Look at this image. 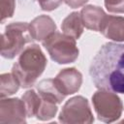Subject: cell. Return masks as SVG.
<instances>
[{
  "label": "cell",
  "instance_id": "6da1fadb",
  "mask_svg": "<svg viewBox=\"0 0 124 124\" xmlns=\"http://www.w3.org/2000/svg\"><path fill=\"white\" fill-rule=\"evenodd\" d=\"M89 75L98 89L124 94V44L103 45L90 64Z\"/></svg>",
  "mask_w": 124,
  "mask_h": 124
},
{
  "label": "cell",
  "instance_id": "7a4b0ae2",
  "mask_svg": "<svg viewBox=\"0 0 124 124\" xmlns=\"http://www.w3.org/2000/svg\"><path fill=\"white\" fill-rule=\"evenodd\" d=\"M47 64L46 55L36 44L27 46L19 54L14 64L12 73L16 76L23 88L33 86L40 76L44 73Z\"/></svg>",
  "mask_w": 124,
  "mask_h": 124
},
{
  "label": "cell",
  "instance_id": "3957f363",
  "mask_svg": "<svg viewBox=\"0 0 124 124\" xmlns=\"http://www.w3.org/2000/svg\"><path fill=\"white\" fill-rule=\"evenodd\" d=\"M27 22H12L5 27L1 35V55L7 59H13L26 47L27 44L32 43Z\"/></svg>",
  "mask_w": 124,
  "mask_h": 124
},
{
  "label": "cell",
  "instance_id": "277c9868",
  "mask_svg": "<svg viewBox=\"0 0 124 124\" xmlns=\"http://www.w3.org/2000/svg\"><path fill=\"white\" fill-rule=\"evenodd\" d=\"M43 46L48 52L50 58L58 64H69L75 62L79 50L76 40L70 36L55 31L42 42Z\"/></svg>",
  "mask_w": 124,
  "mask_h": 124
},
{
  "label": "cell",
  "instance_id": "5b68a950",
  "mask_svg": "<svg viewBox=\"0 0 124 124\" xmlns=\"http://www.w3.org/2000/svg\"><path fill=\"white\" fill-rule=\"evenodd\" d=\"M92 104L100 121L111 123L120 118L123 112L121 99L112 91L99 89L92 96Z\"/></svg>",
  "mask_w": 124,
  "mask_h": 124
},
{
  "label": "cell",
  "instance_id": "8992f818",
  "mask_svg": "<svg viewBox=\"0 0 124 124\" xmlns=\"http://www.w3.org/2000/svg\"><path fill=\"white\" fill-rule=\"evenodd\" d=\"M58 120L64 124H90L94 122V116L88 100L83 96L70 98L63 106Z\"/></svg>",
  "mask_w": 124,
  "mask_h": 124
},
{
  "label": "cell",
  "instance_id": "52a82bcc",
  "mask_svg": "<svg viewBox=\"0 0 124 124\" xmlns=\"http://www.w3.org/2000/svg\"><path fill=\"white\" fill-rule=\"evenodd\" d=\"M27 112L22 99L2 98L0 102V123L20 124L26 123Z\"/></svg>",
  "mask_w": 124,
  "mask_h": 124
},
{
  "label": "cell",
  "instance_id": "ba28073f",
  "mask_svg": "<svg viewBox=\"0 0 124 124\" xmlns=\"http://www.w3.org/2000/svg\"><path fill=\"white\" fill-rule=\"evenodd\" d=\"M55 85L60 92L65 95H72L77 93L82 84V75L76 68L62 69L53 78Z\"/></svg>",
  "mask_w": 124,
  "mask_h": 124
},
{
  "label": "cell",
  "instance_id": "9c48e42d",
  "mask_svg": "<svg viewBox=\"0 0 124 124\" xmlns=\"http://www.w3.org/2000/svg\"><path fill=\"white\" fill-rule=\"evenodd\" d=\"M29 31L35 41L43 42L56 31V24L49 16L41 15L29 23Z\"/></svg>",
  "mask_w": 124,
  "mask_h": 124
},
{
  "label": "cell",
  "instance_id": "30bf717a",
  "mask_svg": "<svg viewBox=\"0 0 124 124\" xmlns=\"http://www.w3.org/2000/svg\"><path fill=\"white\" fill-rule=\"evenodd\" d=\"M99 32L107 39L114 42H124V16L107 15Z\"/></svg>",
  "mask_w": 124,
  "mask_h": 124
},
{
  "label": "cell",
  "instance_id": "8fae6325",
  "mask_svg": "<svg viewBox=\"0 0 124 124\" xmlns=\"http://www.w3.org/2000/svg\"><path fill=\"white\" fill-rule=\"evenodd\" d=\"M79 14L83 25L87 29L93 31H100L103 20L107 16L105 11L101 7L95 5L84 6Z\"/></svg>",
  "mask_w": 124,
  "mask_h": 124
},
{
  "label": "cell",
  "instance_id": "7c38bea8",
  "mask_svg": "<svg viewBox=\"0 0 124 124\" xmlns=\"http://www.w3.org/2000/svg\"><path fill=\"white\" fill-rule=\"evenodd\" d=\"M37 92L39 95L47 101H51L57 105L61 104L62 101L65 99V95H63L60 90L57 88V86L54 83L53 78H47L41 80L36 85Z\"/></svg>",
  "mask_w": 124,
  "mask_h": 124
},
{
  "label": "cell",
  "instance_id": "4fadbf2b",
  "mask_svg": "<svg viewBox=\"0 0 124 124\" xmlns=\"http://www.w3.org/2000/svg\"><path fill=\"white\" fill-rule=\"evenodd\" d=\"M83 23L80 17V14L78 12H73L70 15H68L61 23V29L62 32L74 38L75 40H78L80 38V36L83 33Z\"/></svg>",
  "mask_w": 124,
  "mask_h": 124
},
{
  "label": "cell",
  "instance_id": "5bb4252c",
  "mask_svg": "<svg viewBox=\"0 0 124 124\" xmlns=\"http://www.w3.org/2000/svg\"><path fill=\"white\" fill-rule=\"evenodd\" d=\"M0 97L6 98L18 91L20 83L13 73H6L0 76Z\"/></svg>",
  "mask_w": 124,
  "mask_h": 124
},
{
  "label": "cell",
  "instance_id": "9a60e30c",
  "mask_svg": "<svg viewBox=\"0 0 124 124\" xmlns=\"http://www.w3.org/2000/svg\"><path fill=\"white\" fill-rule=\"evenodd\" d=\"M21 99L25 105L27 117L31 118L36 116L42 103V98L39 95V93L36 92L34 89H30V90H27L22 95Z\"/></svg>",
  "mask_w": 124,
  "mask_h": 124
},
{
  "label": "cell",
  "instance_id": "2e32d148",
  "mask_svg": "<svg viewBox=\"0 0 124 124\" xmlns=\"http://www.w3.org/2000/svg\"><path fill=\"white\" fill-rule=\"evenodd\" d=\"M57 110H58L57 104L42 98V103H41V106L37 112L36 118L39 120H42V121L50 120L51 118H53L55 116V114L57 113Z\"/></svg>",
  "mask_w": 124,
  "mask_h": 124
},
{
  "label": "cell",
  "instance_id": "e0dca14e",
  "mask_svg": "<svg viewBox=\"0 0 124 124\" xmlns=\"http://www.w3.org/2000/svg\"><path fill=\"white\" fill-rule=\"evenodd\" d=\"M0 8L1 22L3 23L5 19L13 16L16 8V0H0Z\"/></svg>",
  "mask_w": 124,
  "mask_h": 124
},
{
  "label": "cell",
  "instance_id": "ac0fdd59",
  "mask_svg": "<svg viewBox=\"0 0 124 124\" xmlns=\"http://www.w3.org/2000/svg\"><path fill=\"white\" fill-rule=\"evenodd\" d=\"M104 3L108 12L124 14V0H104Z\"/></svg>",
  "mask_w": 124,
  "mask_h": 124
},
{
  "label": "cell",
  "instance_id": "d6986e66",
  "mask_svg": "<svg viewBox=\"0 0 124 124\" xmlns=\"http://www.w3.org/2000/svg\"><path fill=\"white\" fill-rule=\"evenodd\" d=\"M37 1L43 11L50 12L57 9L62 4L63 0H37Z\"/></svg>",
  "mask_w": 124,
  "mask_h": 124
},
{
  "label": "cell",
  "instance_id": "ffe728a7",
  "mask_svg": "<svg viewBox=\"0 0 124 124\" xmlns=\"http://www.w3.org/2000/svg\"><path fill=\"white\" fill-rule=\"evenodd\" d=\"M66 5H68L72 9H77L79 7H82L87 3L88 0H63Z\"/></svg>",
  "mask_w": 124,
  "mask_h": 124
},
{
  "label": "cell",
  "instance_id": "44dd1931",
  "mask_svg": "<svg viewBox=\"0 0 124 124\" xmlns=\"http://www.w3.org/2000/svg\"><path fill=\"white\" fill-rule=\"evenodd\" d=\"M121 122H122V123H124V119H123V120H122V121H121Z\"/></svg>",
  "mask_w": 124,
  "mask_h": 124
}]
</instances>
